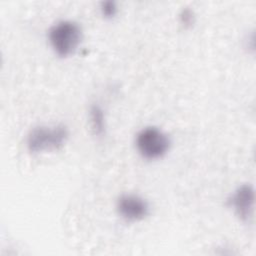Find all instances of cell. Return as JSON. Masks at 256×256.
Listing matches in <instances>:
<instances>
[{"instance_id":"obj_1","label":"cell","mask_w":256,"mask_h":256,"mask_svg":"<svg viewBox=\"0 0 256 256\" xmlns=\"http://www.w3.org/2000/svg\"><path fill=\"white\" fill-rule=\"evenodd\" d=\"M47 37L53 52L61 58H67L75 54L80 47L83 30L78 22L62 19L49 28Z\"/></svg>"},{"instance_id":"obj_2","label":"cell","mask_w":256,"mask_h":256,"mask_svg":"<svg viewBox=\"0 0 256 256\" xmlns=\"http://www.w3.org/2000/svg\"><path fill=\"white\" fill-rule=\"evenodd\" d=\"M69 138V129L64 124L38 125L30 129L26 136L27 150L39 154L61 149Z\"/></svg>"},{"instance_id":"obj_3","label":"cell","mask_w":256,"mask_h":256,"mask_svg":"<svg viewBox=\"0 0 256 256\" xmlns=\"http://www.w3.org/2000/svg\"><path fill=\"white\" fill-rule=\"evenodd\" d=\"M135 147L143 159L158 160L169 152L171 139L162 129L155 126H146L137 132Z\"/></svg>"},{"instance_id":"obj_4","label":"cell","mask_w":256,"mask_h":256,"mask_svg":"<svg viewBox=\"0 0 256 256\" xmlns=\"http://www.w3.org/2000/svg\"><path fill=\"white\" fill-rule=\"evenodd\" d=\"M116 211L126 222H139L150 214V205L138 194L123 193L116 200Z\"/></svg>"},{"instance_id":"obj_5","label":"cell","mask_w":256,"mask_h":256,"mask_svg":"<svg viewBox=\"0 0 256 256\" xmlns=\"http://www.w3.org/2000/svg\"><path fill=\"white\" fill-rule=\"evenodd\" d=\"M227 203L241 221L249 222L254 213L255 192L253 186L250 184L239 186L231 193Z\"/></svg>"},{"instance_id":"obj_6","label":"cell","mask_w":256,"mask_h":256,"mask_svg":"<svg viewBox=\"0 0 256 256\" xmlns=\"http://www.w3.org/2000/svg\"><path fill=\"white\" fill-rule=\"evenodd\" d=\"M91 128L95 135L102 136L105 133V117L102 108L99 105H92L89 110Z\"/></svg>"},{"instance_id":"obj_7","label":"cell","mask_w":256,"mask_h":256,"mask_svg":"<svg viewBox=\"0 0 256 256\" xmlns=\"http://www.w3.org/2000/svg\"><path fill=\"white\" fill-rule=\"evenodd\" d=\"M102 15L105 18H112L116 15L117 13V6L114 2L111 1H107V2H103L102 6L100 8Z\"/></svg>"}]
</instances>
